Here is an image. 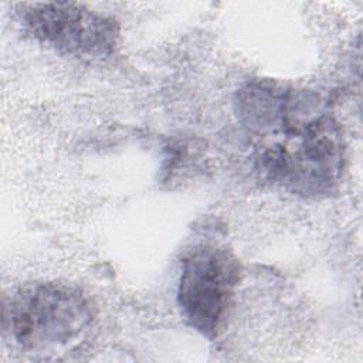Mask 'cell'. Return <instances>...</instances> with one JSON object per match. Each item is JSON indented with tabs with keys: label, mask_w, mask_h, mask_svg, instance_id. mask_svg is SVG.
I'll return each mask as SVG.
<instances>
[{
	"label": "cell",
	"mask_w": 363,
	"mask_h": 363,
	"mask_svg": "<svg viewBox=\"0 0 363 363\" xmlns=\"http://www.w3.org/2000/svg\"><path fill=\"white\" fill-rule=\"evenodd\" d=\"M251 132L264 138L255 162L269 182L302 196L329 193L339 182L342 130L315 96L282 89L271 113Z\"/></svg>",
	"instance_id": "6da1fadb"
},
{
	"label": "cell",
	"mask_w": 363,
	"mask_h": 363,
	"mask_svg": "<svg viewBox=\"0 0 363 363\" xmlns=\"http://www.w3.org/2000/svg\"><path fill=\"white\" fill-rule=\"evenodd\" d=\"M92 306L77 286L34 281L4 305L3 325L26 350H47L75 340L92 320Z\"/></svg>",
	"instance_id": "7a4b0ae2"
},
{
	"label": "cell",
	"mask_w": 363,
	"mask_h": 363,
	"mask_svg": "<svg viewBox=\"0 0 363 363\" xmlns=\"http://www.w3.org/2000/svg\"><path fill=\"white\" fill-rule=\"evenodd\" d=\"M240 274L238 259L225 247L201 244L183 258L177 302L187 323L203 336H217Z\"/></svg>",
	"instance_id": "3957f363"
},
{
	"label": "cell",
	"mask_w": 363,
	"mask_h": 363,
	"mask_svg": "<svg viewBox=\"0 0 363 363\" xmlns=\"http://www.w3.org/2000/svg\"><path fill=\"white\" fill-rule=\"evenodd\" d=\"M21 21L35 40L77 58L109 57L119 41L112 17L77 3H31L23 7Z\"/></svg>",
	"instance_id": "277c9868"
}]
</instances>
